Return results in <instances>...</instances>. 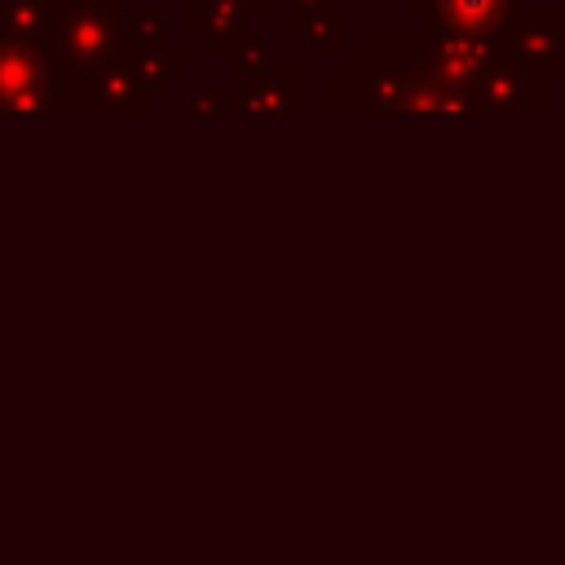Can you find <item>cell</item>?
Wrapping results in <instances>:
<instances>
[{"instance_id":"7a4b0ae2","label":"cell","mask_w":565,"mask_h":565,"mask_svg":"<svg viewBox=\"0 0 565 565\" xmlns=\"http://www.w3.org/2000/svg\"><path fill=\"white\" fill-rule=\"evenodd\" d=\"M503 44L534 71H565V13L561 9H547V13L525 9Z\"/></svg>"},{"instance_id":"ba28073f","label":"cell","mask_w":565,"mask_h":565,"mask_svg":"<svg viewBox=\"0 0 565 565\" xmlns=\"http://www.w3.org/2000/svg\"><path fill=\"white\" fill-rule=\"evenodd\" d=\"M406 4H411L415 13H428V4H433V0H406Z\"/></svg>"},{"instance_id":"6da1fadb","label":"cell","mask_w":565,"mask_h":565,"mask_svg":"<svg viewBox=\"0 0 565 565\" xmlns=\"http://www.w3.org/2000/svg\"><path fill=\"white\" fill-rule=\"evenodd\" d=\"M521 13H525V0H433L424 18L446 26V31L508 40L512 26L521 22Z\"/></svg>"},{"instance_id":"3957f363","label":"cell","mask_w":565,"mask_h":565,"mask_svg":"<svg viewBox=\"0 0 565 565\" xmlns=\"http://www.w3.org/2000/svg\"><path fill=\"white\" fill-rule=\"evenodd\" d=\"M477 88H486V102L494 106H543V71H534L530 62H521L508 44L503 53L481 71Z\"/></svg>"},{"instance_id":"8992f818","label":"cell","mask_w":565,"mask_h":565,"mask_svg":"<svg viewBox=\"0 0 565 565\" xmlns=\"http://www.w3.org/2000/svg\"><path fill=\"white\" fill-rule=\"evenodd\" d=\"M322 9H327V0H291V13H287V31H296V35H300V31H305V26H309V22H313Z\"/></svg>"},{"instance_id":"5b68a950","label":"cell","mask_w":565,"mask_h":565,"mask_svg":"<svg viewBox=\"0 0 565 565\" xmlns=\"http://www.w3.org/2000/svg\"><path fill=\"white\" fill-rule=\"evenodd\" d=\"M225 49H230V71H260V62H265V40L238 35V40H230Z\"/></svg>"},{"instance_id":"52a82bcc","label":"cell","mask_w":565,"mask_h":565,"mask_svg":"<svg viewBox=\"0 0 565 565\" xmlns=\"http://www.w3.org/2000/svg\"><path fill=\"white\" fill-rule=\"evenodd\" d=\"M221 9H230V13H238V18H247V13H260L269 0H216Z\"/></svg>"},{"instance_id":"277c9868","label":"cell","mask_w":565,"mask_h":565,"mask_svg":"<svg viewBox=\"0 0 565 565\" xmlns=\"http://www.w3.org/2000/svg\"><path fill=\"white\" fill-rule=\"evenodd\" d=\"M344 31H349V22H344V13H335V9H322L300 35L313 44V49H344Z\"/></svg>"}]
</instances>
